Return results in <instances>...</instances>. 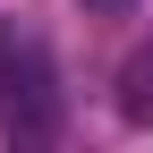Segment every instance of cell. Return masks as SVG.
Returning a JSON list of instances; mask_svg holds the SVG:
<instances>
[{"instance_id":"obj_3","label":"cell","mask_w":153,"mask_h":153,"mask_svg":"<svg viewBox=\"0 0 153 153\" xmlns=\"http://www.w3.org/2000/svg\"><path fill=\"white\" fill-rule=\"evenodd\" d=\"M85 9H102V17H119V9H136V0H85Z\"/></svg>"},{"instance_id":"obj_2","label":"cell","mask_w":153,"mask_h":153,"mask_svg":"<svg viewBox=\"0 0 153 153\" xmlns=\"http://www.w3.org/2000/svg\"><path fill=\"white\" fill-rule=\"evenodd\" d=\"M9 85H17V43L0 34V94H9Z\"/></svg>"},{"instance_id":"obj_1","label":"cell","mask_w":153,"mask_h":153,"mask_svg":"<svg viewBox=\"0 0 153 153\" xmlns=\"http://www.w3.org/2000/svg\"><path fill=\"white\" fill-rule=\"evenodd\" d=\"M119 119L128 128L153 119V51H128V68H119Z\"/></svg>"}]
</instances>
